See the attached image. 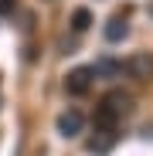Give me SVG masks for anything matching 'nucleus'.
I'll list each match as a JSON object with an SVG mask.
<instances>
[{"mask_svg":"<svg viewBox=\"0 0 153 156\" xmlns=\"http://www.w3.org/2000/svg\"><path fill=\"white\" fill-rule=\"evenodd\" d=\"M129 37V24H126V17H112L109 24H106V41H126Z\"/></svg>","mask_w":153,"mask_h":156,"instance_id":"0eeeda50","label":"nucleus"},{"mask_svg":"<svg viewBox=\"0 0 153 156\" xmlns=\"http://www.w3.org/2000/svg\"><path fill=\"white\" fill-rule=\"evenodd\" d=\"M92 82H95V75H92L89 65L71 68V71L65 75V92H68V95H85V92L92 88Z\"/></svg>","mask_w":153,"mask_h":156,"instance_id":"7ed1b4c3","label":"nucleus"},{"mask_svg":"<svg viewBox=\"0 0 153 156\" xmlns=\"http://www.w3.org/2000/svg\"><path fill=\"white\" fill-rule=\"evenodd\" d=\"M17 10V0H0V17H10Z\"/></svg>","mask_w":153,"mask_h":156,"instance_id":"1a4fd4ad","label":"nucleus"},{"mask_svg":"<svg viewBox=\"0 0 153 156\" xmlns=\"http://www.w3.org/2000/svg\"><path fill=\"white\" fill-rule=\"evenodd\" d=\"M116 139H119V133L112 126H95V133L89 136V143H85V149L92 153V156H106V153H112V146H116Z\"/></svg>","mask_w":153,"mask_h":156,"instance_id":"f03ea898","label":"nucleus"},{"mask_svg":"<svg viewBox=\"0 0 153 156\" xmlns=\"http://www.w3.org/2000/svg\"><path fill=\"white\" fill-rule=\"evenodd\" d=\"M55 126H58V133H61L65 139H75V136H82V129H85V115H82L78 109H65Z\"/></svg>","mask_w":153,"mask_h":156,"instance_id":"39448f33","label":"nucleus"},{"mask_svg":"<svg viewBox=\"0 0 153 156\" xmlns=\"http://www.w3.org/2000/svg\"><path fill=\"white\" fill-rule=\"evenodd\" d=\"M95 78H119L122 75V61H112V58H99L95 65H89Z\"/></svg>","mask_w":153,"mask_h":156,"instance_id":"423d86ee","label":"nucleus"},{"mask_svg":"<svg viewBox=\"0 0 153 156\" xmlns=\"http://www.w3.org/2000/svg\"><path fill=\"white\" fill-rule=\"evenodd\" d=\"M129 105H133V98L126 95V92H109L106 98H102V105L95 109V126H112L116 129V122L129 112Z\"/></svg>","mask_w":153,"mask_h":156,"instance_id":"f257e3e1","label":"nucleus"},{"mask_svg":"<svg viewBox=\"0 0 153 156\" xmlns=\"http://www.w3.org/2000/svg\"><path fill=\"white\" fill-rule=\"evenodd\" d=\"M122 71L136 78V82H146V78L153 75V55H146V51H136L133 58H126L122 61Z\"/></svg>","mask_w":153,"mask_h":156,"instance_id":"20e7f679","label":"nucleus"},{"mask_svg":"<svg viewBox=\"0 0 153 156\" xmlns=\"http://www.w3.org/2000/svg\"><path fill=\"white\" fill-rule=\"evenodd\" d=\"M89 27H92V10L78 7V10L71 14V31H75V34H85Z\"/></svg>","mask_w":153,"mask_h":156,"instance_id":"6e6552de","label":"nucleus"}]
</instances>
